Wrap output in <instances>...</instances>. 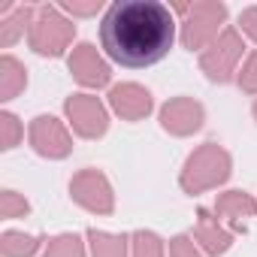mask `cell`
Instances as JSON below:
<instances>
[{"instance_id": "obj_3", "label": "cell", "mask_w": 257, "mask_h": 257, "mask_svg": "<svg viewBox=\"0 0 257 257\" xmlns=\"http://www.w3.org/2000/svg\"><path fill=\"white\" fill-rule=\"evenodd\" d=\"M179 13L185 16L182 22V46L191 52L209 49L221 34V25L227 22V7L218 0H203V4H191V7H179Z\"/></svg>"}, {"instance_id": "obj_15", "label": "cell", "mask_w": 257, "mask_h": 257, "mask_svg": "<svg viewBox=\"0 0 257 257\" xmlns=\"http://www.w3.org/2000/svg\"><path fill=\"white\" fill-rule=\"evenodd\" d=\"M25 88H28V70L13 55H4L0 58V100H13Z\"/></svg>"}, {"instance_id": "obj_25", "label": "cell", "mask_w": 257, "mask_h": 257, "mask_svg": "<svg viewBox=\"0 0 257 257\" xmlns=\"http://www.w3.org/2000/svg\"><path fill=\"white\" fill-rule=\"evenodd\" d=\"M64 10L67 13H73V16H94L97 10H100V0H91V4H64Z\"/></svg>"}, {"instance_id": "obj_17", "label": "cell", "mask_w": 257, "mask_h": 257, "mask_svg": "<svg viewBox=\"0 0 257 257\" xmlns=\"http://www.w3.org/2000/svg\"><path fill=\"white\" fill-rule=\"evenodd\" d=\"M37 248H40V239L19 230H7L0 236V254L4 257H34Z\"/></svg>"}, {"instance_id": "obj_2", "label": "cell", "mask_w": 257, "mask_h": 257, "mask_svg": "<svg viewBox=\"0 0 257 257\" xmlns=\"http://www.w3.org/2000/svg\"><path fill=\"white\" fill-rule=\"evenodd\" d=\"M230 179V155L215 146V143H206L200 146L188 161H185V170L179 176L182 188L188 194H203L209 188H218Z\"/></svg>"}, {"instance_id": "obj_22", "label": "cell", "mask_w": 257, "mask_h": 257, "mask_svg": "<svg viewBox=\"0 0 257 257\" xmlns=\"http://www.w3.org/2000/svg\"><path fill=\"white\" fill-rule=\"evenodd\" d=\"M239 88L245 94H257V52H251L239 70Z\"/></svg>"}, {"instance_id": "obj_9", "label": "cell", "mask_w": 257, "mask_h": 257, "mask_svg": "<svg viewBox=\"0 0 257 257\" xmlns=\"http://www.w3.org/2000/svg\"><path fill=\"white\" fill-rule=\"evenodd\" d=\"M203 118H206V112H203V106L194 97H173L161 109V124H164V131L173 134V137L197 134L203 127Z\"/></svg>"}, {"instance_id": "obj_1", "label": "cell", "mask_w": 257, "mask_h": 257, "mask_svg": "<svg viewBox=\"0 0 257 257\" xmlns=\"http://www.w3.org/2000/svg\"><path fill=\"white\" fill-rule=\"evenodd\" d=\"M176 40V19L158 0H115L100 22V46L127 67L143 70L164 61Z\"/></svg>"}, {"instance_id": "obj_12", "label": "cell", "mask_w": 257, "mask_h": 257, "mask_svg": "<svg viewBox=\"0 0 257 257\" xmlns=\"http://www.w3.org/2000/svg\"><path fill=\"white\" fill-rule=\"evenodd\" d=\"M194 242L206 254H224L233 245V230H227L221 224V218L212 215L209 209H200L197 212V227H194Z\"/></svg>"}, {"instance_id": "obj_6", "label": "cell", "mask_w": 257, "mask_h": 257, "mask_svg": "<svg viewBox=\"0 0 257 257\" xmlns=\"http://www.w3.org/2000/svg\"><path fill=\"white\" fill-rule=\"evenodd\" d=\"M70 194L73 200L88 209V212H97V215H112L115 209V194H112V185L109 179L100 173V170H82L73 176L70 182Z\"/></svg>"}, {"instance_id": "obj_14", "label": "cell", "mask_w": 257, "mask_h": 257, "mask_svg": "<svg viewBox=\"0 0 257 257\" xmlns=\"http://www.w3.org/2000/svg\"><path fill=\"white\" fill-rule=\"evenodd\" d=\"M37 16V7H13L4 19H0V46H13L19 37H25V31H31Z\"/></svg>"}, {"instance_id": "obj_23", "label": "cell", "mask_w": 257, "mask_h": 257, "mask_svg": "<svg viewBox=\"0 0 257 257\" xmlns=\"http://www.w3.org/2000/svg\"><path fill=\"white\" fill-rule=\"evenodd\" d=\"M170 254L173 257H203L191 236H173L170 239Z\"/></svg>"}, {"instance_id": "obj_26", "label": "cell", "mask_w": 257, "mask_h": 257, "mask_svg": "<svg viewBox=\"0 0 257 257\" xmlns=\"http://www.w3.org/2000/svg\"><path fill=\"white\" fill-rule=\"evenodd\" d=\"M251 112H254V118H257V100H254V109H251Z\"/></svg>"}, {"instance_id": "obj_16", "label": "cell", "mask_w": 257, "mask_h": 257, "mask_svg": "<svg viewBox=\"0 0 257 257\" xmlns=\"http://www.w3.org/2000/svg\"><path fill=\"white\" fill-rule=\"evenodd\" d=\"M88 242H91V257H127V236H115V233H103V230H88Z\"/></svg>"}, {"instance_id": "obj_8", "label": "cell", "mask_w": 257, "mask_h": 257, "mask_svg": "<svg viewBox=\"0 0 257 257\" xmlns=\"http://www.w3.org/2000/svg\"><path fill=\"white\" fill-rule=\"evenodd\" d=\"M64 112L73 124V131L85 140H97L106 134L109 127V115H106V106L94 97V94H73L67 103H64Z\"/></svg>"}, {"instance_id": "obj_20", "label": "cell", "mask_w": 257, "mask_h": 257, "mask_svg": "<svg viewBox=\"0 0 257 257\" xmlns=\"http://www.w3.org/2000/svg\"><path fill=\"white\" fill-rule=\"evenodd\" d=\"M131 245H134V257H164V242L152 230H137L131 236Z\"/></svg>"}, {"instance_id": "obj_10", "label": "cell", "mask_w": 257, "mask_h": 257, "mask_svg": "<svg viewBox=\"0 0 257 257\" xmlns=\"http://www.w3.org/2000/svg\"><path fill=\"white\" fill-rule=\"evenodd\" d=\"M70 73L85 88H103V85H109V76H112L109 64L97 55V49L91 43H82V46L73 49V55H70Z\"/></svg>"}, {"instance_id": "obj_19", "label": "cell", "mask_w": 257, "mask_h": 257, "mask_svg": "<svg viewBox=\"0 0 257 257\" xmlns=\"http://www.w3.org/2000/svg\"><path fill=\"white\" fill-rule=\"evenodd\" d=\"M25 137V124L13 115V112H0V149L10 152L22 143Z\"/></svg>"}, {"instance_id": "obj_11", "label": "cell", "mask_w": 257, "mask_h": 257, "mask_svg": "<svg viewBox=\"0 0 257 257\" xmlns=\"http://www.w3.org/2000/svg\"><path fill=\"white\" fill-rule=\"evenodd\" d=\"M109 106H112L124 121H140V118H146V115L152 112L155 100H152V94H149L143 85L124 82V85H115V88L109 91Z\"/></svg>"}, {"instance_id": "obj_21", "label": "cell", "mask_w": 257, "mask_h": 257, "mask_svg": "<svg viewBox=\"0 0 257 257\" xmlns=\"http://www.w3.org/2000/svg\"><path fill=\"white\" fill-rule=\"evenodd\" d=\"M31 212V203L19 194V191H0V218H7V221H13V218H25Z\"/></svg>"}, {"instance_id": "obj_18", "label": "cell", "mask_w": 257, "mask_h": 257, "mask_svg": "<svg viewBox=\"0 0 257 257\" xmlns=\"http://www.w3.org/2000/svg\"><path fill=\"white\" fill-rule=\"evenodd\" d=\"M43 257H85V245L76 233H61L46 242Z\"/></svg>"}, {"instance_id": "obj_7", "label": "cell", "mask_w": 257, "mask_h": 257, "mask_svg": "<svg viewBox=\"0 0 257 257\" xmlns=\"http://www.w3.org/2000/svg\"><path fill=\"white\" fill-rule=\"evenodd\" d=\"M31 146L37 155L49 158V161H61L73 152V140H70V131L64 127V121H58L55 115H37L31 121Z\"/></svg>"}, {"instance_id": "obj_5", "label": "cell", "mask_w": 257, "mask_h": 257, "mask_svg": "<svg viewBox=\"0 0 257 257\" xmlns=\"http://www.w3.org/2000/svg\"><path fill=\"white\" fill-rule=\"evenodd\" d=\"M242 34L239 31H233V28H227V31H221V37L209 46V49H203L200 52V67H203V73L212 79V82H230L233 79V73H236V64H239V58H242Z\"/></svg>"}, {"instance_id": "obj_13", "label": "cell", "mask_w": 257, "mask_h": 257, "mask_svg": "<svg viewBox=\"0 0 257 257\" xmlns=\"http://www.w3.org/2000/svg\"><path fill=\"white\" fill-rule=\"evenodd\" d=\"M215 215L224 218L233 233H242L245 230V221L248 218H257V200L251 194H245V191H227V194L218 197Z\"/></svg>"}, {"instance_id": "obj_24", "label": "cell", "mask_w": 257, "mask_h": 257, "mask_svg": "<svg viewBox=\"0 0 257 257\" xmlns=\"http://www.w3.org/2000/svg\"><path fill=\"white\" fill-rule=\"evenodd\" d=\"M239 25H242V34H248V37L257 43V7H248V10H242V16H239Z\"/></svg>"}, {"instance_id": "obj_4", "label": "cell", "mask_w": 257, "mask_h": 257, "mask_svg": "<svg viewBox=\"0 0 257 257\" xmlns=\"http://www.w3.org/2000/svg\"><path fill=\"white\" fill-rule=\"evenodd\" d=\"M73 37H76V25L70 19H64L58 7H37L34 25L28 31V43L37 55H49V58L64 55V49H70Z\"/></svg>"}]
</instances>
